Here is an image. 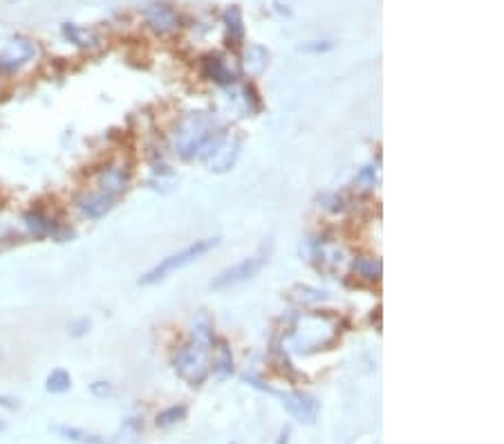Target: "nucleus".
I'll list each match as a JSON object with an SVG mask.
<instances>
[{"mask_svg":"<svg viewBox=\"0 0 504 444\" xmlns=\"http://www.w3.org/2000/svg\"><path fill=\"white\" fill-rule=\"evenodd\" d=\"M22 224H25V229L29 236L34 238H43V236H52V231L56 229V224L48 213H43L41 209H32L22 215Z\"/></svg>","mask_w":504,"mask_h":444,"instance_id":"2eb2a0df","label":"nucleus"},{"mask_svg":"<svg viewBox=\"0 0 504 444\" xmlns=\"http://www.w3.org/2000/svg\"><path fill=\"white\" fill-rule=\"evenodd\" d=\"M54 431H56V433H59L61 438L70 440V442H76V444H110L106 438L95 436V433H88V431L76 429V426H54Z\"/></svg>","mask_w":504,"mask_h":444,"instance_id":"6ab92c4d","label":"nucleus"},{"mask_svg":"<svg viewBox=\"0 0 504 444\" xmlns=\"http://www.w3.org/2000/svg\"><path fill=\"white\" fill-rule=\"evenodd\" d=\"M139 433H142V424H139V419L130 417V419H125L123 426H121L119 442H123V444H135V442H137V438H139Z\"/></svg>","mask_w":504,"mask_h":444,"instance_id":"b1692460","label":"nucleus"},{"mask_svg":"<svg viewBox=\"0 0 504 444\" xmlns=\"http://www.w3.org/2000/svg\"><path fill=\"white\" fill-rule=\"evenodd\" d=\"M269 65V52L262 45H249L245 50V70L251 76H260Z\"/></svg>","mask_w":504,"mask_h":444,"instance_id":"dca6fc26","label":"nucleus"},{"mask_svg":"<svg viewBox=\"0 0 504 444\" xmlns=\"http://www.w3.org/2000/svg\"><path fill=\"white\" fill-rule=\"evenodd\" d=\"M316 256H318V267L323 269H336L343 263V249L339 245H318Z\"/></svg>","mask_w":504,"mask_h":444,"instance_id":"412c9836","label":"nucleus"},{"mask_svg":"<svg viewBox=\"0 0 504 444\" xmlns=\"http://www.w3.org/2000/svg\"><path fill=\"white\" fill-rule=\"evenodd\" d=\"M41 54L39 43L29 36H14L0 48V70L18 72Z\"/></svg>","mask_w":504,"mask_h":444,"instance_id":"39448f33","label":"nucleus"},{"mask_svg":"<svg viewBox=\"0 0 504 444\" xmlns=\"http://www.w3.org/2000/svg\"><path fill=\"white\" fill-rule=\"evenodd\" d=\"M240 153H243V137H238V135H226V137L220 142V146L206 157V166H209L211 173H217V175L226 173V170H231L238 164Z\"/></svg>","mask_w":504,"mask_h":444,"instance_id":"9d476101","label":"nucleus"},{"mask_svg":"<svg viewBox=\"0 0 504 444\" xmlns=\"http://www.w3.org/2000/svg\"><path fill=\"white\" fill-rule=\"evenodd\" d=\"M0 406L9 408V411H18L20 400H16V397H11V395H0Z\"/></svg>","mask_w":504,"mask_h":444,"instance_id":"c85d7f7f","label":"nucleus"},{"mask_svg":"<svg viewBox=\"0 0 504 444\" xmlns=\"http://www.w3.org/2000/svg\"><path fill=\"white\" fill-rule=\"evenodd\" d=\"M142 14L146 25L151 27L159 36H170L182 27V20L177 9L166 3V0H153V3H146L142 7Z\"/></svg>","mask_w":504,"mask_h":444,"instance_id":"423d86ee","label":"nucleus"},{"mask_svg":"<svg viewBox=\"0 0 504 444\" xmlns=\"http://www.w3.org/2000/svg\"><path fill=\"white\" fill-rule=\"evenodd\" d=\"M5 429H7V424L3 422V419H0V431H5Z\"/></svg>","mask_w":504,"mask_h":444,"instance_id":"7c9ffc66","label":"nucleus"},{"mask_svg":"<svg viewBox=\"0 0 504 444\" xmlns=\"http://www.w3.org/2000/svg\"><path fill=\"white\" fill-rule=\"evenodd\" d=\"M220 241H222L220 236L202 238V241H196L193 245H189V247H184V249H179V252L162 258L153 269H148L146 274H142L139 285H144V288L155 285V283L164 281L166 276L173 274V271H179V269H184V267L193 265V263H196V260H200L204 254H209L211 249H215L217 245H220Z\"/></svg>","mask_w":504,"mask_h":444,"instance_id":"7ed1b4c3","label":"nucleus"},{"mask_svg":"<svg viewBox=\"0 0 504 444\" xmlns=\"http://www.w3.org/2000/svg\"><path fill=\"white\" fill-rule=\"evenodd\" d=\"M224 25H226V34L231 43H243L245 41V18H243V9L238 5H229L224 11Z\"/></svg>","mask_w":504,"mask_h":444,"instance_id":"f3484780","label":"nucleus"},{"mask_svg":"<svg viewBox=\"0 0 504 444\" xmlns=\"http://www.w3.org/2000/svg\"><path fill=\"white\" fill-rule=\"evenodd\" d=\"M211 346L191 339L189 344L179 346L173 355V368L182 379L191 386H202L211 375Z\"/></svg>","mask_w":504,"mask_h":444,"instance_id":"20e7f679","label":"nucleus"},{"mask_svg":"<svg viewBox=\"0 0 504 444\" xmlns=\"http://www.w3.org/2000/svg\"><path fill=\"white\" fill-rule=\"evenodd\" d=\"M189 415V406L186 404H175V406H168L164 408L162 413H157L155 417V424L159 429H168V426H175L179 422H184Z\"/></svg>","mask_w":504,"mask_h":444,"instance_id":"aec40b11","label":"nucleus"},{"mask_svg":"<svg viewBox=\"0 0 504 444\" xmlns=\"http://www.w3.org/2000/svg\"><path fill=\"white\" fill-rule=\"evenodd\" d=\"M0 359H3V355H0Z\"/></svg>","mask_w":504,"mask_h":444,"instance_id":"2f4dec72","label":"nucleus"},{"mask_svg":"<svg viewBox=\"0 0 504 444\" xmlns=\"http://www.w3.org/2000/svg\"><path fill=\"white\" fill-rule=\"evenodd\" d=\"M292 299L294 301H299L301 305H316V303H323V301H327L329 296H327V292H323V290H316V288H307V285H303V288H296L294 292H292Z\"/></svg>","mask_w":504,"mask_h":444,"instance_id":"5701e85b","label":"nucleus"},{"mask_svg":"<svg viewBox=\"0 0 504 444\" xmlns=\"http://www.w3.org/2000/svg\"><path fill=\"white\" fill-rule=\"evenodd\" d=\"M336 335H339L336 321L332 316L307 314V316H301L292 328V348L296 352L309 355V352L332 346L336 341Z\"/></svg>","mask_w":504,"mask_h":444,"instance_id":"f03ea898","label":"nucleus"},{"mask_svg":"<svg viewBox=\"0 0 504 444\" xmlns=\"http://www.w3.org/2000/svg\"><path fill=\"white\" fill-rule=\"evenodd\" d=\"M130 180H132V170H130L128 164L125 162H110L103 168H99L95 184H97L99 191L108 193V196L119 200V196H123V193L128 191Z\"/></svg>","mask_w":504,"mask_h":444,"instance_id":"1a4fd4ad","label":"nucleus"},{"mask_svg":"<svg viewBox=\"0 0 504 444\" xmlns=\"http://www.w3.org/2000/svg\"><path fill=\"white\" fill-rule=\"evenodd\" d=\"M90 328H93V323H90V318H74V321L67 323V332H70L72 337H86L90 332Z\"/></svg>","mask_w":504,"mask_h":444,"instance_id":"393cba45","label":"nucleus"},{"mask_svg":"<svg viewBox=\"0 0 504 444\" xmlns=\"http://www.w3.org/2000/svg\"><path fill=\"white\" fill-rule=\"evenodd\" d=\"M70 389H72V377H70V372L67 370L56 368L48 375V382H45V391L48 393L61 395V393H67Z\"/></svg>","mask_w":504,"mask_h":444,"instance_id":"4be33fe9","label":"nucleus"},{"mask_svg":"<svg viewBox=\"0 0 504 444\" xmlns=\"http://www.w3.org/2000/svg\"><path fill=\"white\" fill-rule=\"evenodd\" d=\"M352 269H354V274H357L359 278L372 281V283L379 281L381 274H383L381 260H379V258H372V256H359V258H354Z\"/></svg>","mask_w":504,"mask_h":444,"instance_id":"a211bd4d","label":"nucleus"},{"mask_svg":"<svg viewBox=\"0 0 504 444\" xmlns=\"http://www.w3.org/2000/svg\"><path fill=\"white\" fill-rule=\"evenodd\" d=\"M273 395L280 397L282 408L296 419V422L307 424V426L316 424L318 413H320V402L316 397H312L309 393H303V391H290V393L273 391Z\"/></svg>","mask_w":504,"mask_h":444,"instance_id":"6e6552de","label":"nucleus"},{"mask_svg":"<svg viewBox=\"0 0 504 444\" xmlns=\"http://www.w3.org/2000/svg\"><path fill=\"white\" fill-rule=\"evenodd\" d=\"M290 433H292V429H290V426H285V429L280 431V438H278V444H287V442H290Z\"/></svg>","mask_w":504,"mask_h":444,"instance_id":"c756f323","label":"nucleus"},{"mask_svg":"<svg viewBox=\"0 0 504 444\" xmlns=\"http://www.w3.org/2000/svg\"><path fill=\"white\" fill-rule=\"evenodd\" d=\"M226 135L229 133L224 123L217 119V115L206 110H196L177 119L173 133H170V144H173L177 157L206 162V157L220 146Z\"/></svg>","mask_w":504,"mask_h":444,"instance_id":"f257e3e1","label":"nucleus"},{"mask_svg":"<svg viewBox=\"0 0 504 444\" xmlns=\"http://www.w3.org/2000/svg\"><path fill=\"white\" fill-rule=\"evenodd\" d=\"M334 48V43L332 41H312V43H305L301 45V52H307V54H320V52H329Z\"/></svg>","mask_w":504,"mask_h":444,"instance_id":"a878e982","label":"nucleus"},{"mask_svg":"<svg viewBox=\"0 0 504 444\" xmlns=\"http://www.w3.org/2000/svg\"><path fill=\"white\" fill-rule=\"evenodd\" d=\"M200 65H202L204 79H209V81H213L217 86H231V83H236L238 72H233L231 67H229L224 56H220V54H206V56H202Z\"/></svg>","mask_w":504,"mask_h":444,"instance_id":"f8f14e48","label":"nucleus"},{"mask_svg":"<svg viewBox=\"0 0 504 444\" xmlns=\"http://www.w3.org/2000/svg\"><path fill=\"white\" fill-rule=\"evenodd\" d=\"M90 393L95 397H101V400H106V397H114V386L108 382H93L90 384Z\"/></svg>","mask_w":504,"mask_h":444,"instance_id":"bb28decb","label":"nucleus"},{"mask_svg":"<svg viewBox=\"0 0 504 444\" xmlns=\"http://www.w3.org/2000/svg\"><path fill=\"white\" fill-rule=\"evenodd\" d=\"M63 34H65L67 41L74 43L76 48H81V50H97V48H101V45H103L101 36H99L95 29L74 25V22H65V25H63Z\"/></svg>","mask_w":504,"mask_h":444,"instance_id":"4468645a","label":"nucleus"},{"mask_svg":"<svg viewBox=\"0 0 504 444\" xmlns=\"http://www.w3.org/2000/svg\"><path fill=\"white\" fill-rule=\"evenodd\" d=\"M265 263H267L265 256H251V258L240 260L238 265L224 269L222 274H217V276L211 281V290L222 292V290L240 285V283H247V281H251L254 276L260 274L262 267H265Z\"/></svg>","mask_w":504,"mask_h":444,"instance_id":"0eeeda50","label":"nucleus"},{"mask_svg":"<svg viewBox=\"0 0 504 444\" xmlns=\"http://www.w3.org/2000/svg\"><path fill=\"white\" fill-rule=\"evenodd\" d=\"M217 348H211V372L217 379H229L233 375V355L224 339L215 341Z\"/></svg>","mask_w":504,"mask_h":444,"instance_id":"ddd939ff","label":"nucleus"},{"mask_svg":"<svg viewBox=\"0 0 504 444\" xmlns=\"http://www.w3.org/2000/svg\"><path fill=\"white\" fill-rule=\"evenodd\" d=\"M357 182H359L363 189H374V184H376V170H374L372 166H365L361 173H359Z\"/></svg>","mask_w":504,"mask_h":444,"instance_id":"cd10ccee","label":"nucleus"},{"mask_svg":"<svg viewBox=\"0 0 504 444\" xmlns=\"http://www.w3.org/2000/svg\"><path fill=\"white\" fill-rule=\"evenodd\" d=\"M114 204H117V198L95 189V191H86L83 196L76 200V209L88 220H101L103 215H108L114 209Z\"/></svg>","mask_w":504,"mask_h":444,"instance_id":"9b49d317","label":"nucleus"}]
</instances>
